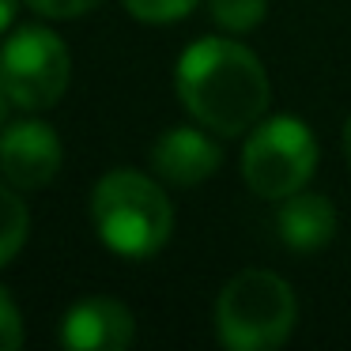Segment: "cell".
<instances>
[{
    "label": "cell",
    "instance_id": "cell-1",
    "mask_svg": "<svg viewBox=\"0 0 351 351\" xmlns=\"http://www.w3.org/2000/svg\"><path fill=\"white\" fill-rule=\"evenodd\" d=\"M185 114L215 136H242L265 117L272 87L253 49L234 38L208 34L185 46L174 69Z\"/></svg>",
    "mask_w": 351,
    "mask_h": 351
},
{
    "label": "cell",
    "instance_id": "cell-2",
    "mask_svg": "<svg viewBox=\"0 0 351 351\" xmlns=\"http://www.w3.org/2000/svg\"><path fill=\"white\" fill-rule=\"evenodd\" d=\"M91 223L110 253L125 261H147L170 242L174 208L155 178L121 167L95 182Z\"/></svg>",
    "mask_w": 351,
    "mask_h": 351
},
{
    "label": "cell",
    "instance_id": "cell-3",
    "mask_svg": "<svg viewBox=\"0 0 351 351\" xmlns=\"http://www.w3.org/2000/svg\"><path fill=\"white\" fill-rule=\"evenodd\" d=\"M298 321L295 291L268 268H245L219 291L212 310L215 340L227 351H272L287 343Z\"/></svg>",
    "mask_w": 351,
    "mask_h": 351
},
{
    "label": "cell",
    "instance_id": "cell-4",
    "mask_svg": "<svg viewBox=\"0 0 351 351\" xmlns=\"http://www.w3.org/2000/svg\"><path fill=\"white\" fill-rule=\"evenodd\" d=\"M317 170V140L298 117H265L242 144V182L265 200H287Z\"/></svg>",
    "mask_w": 351,
    "mask_h": 351
},
{
    "label": "cell",
    "instance_id": "cell-5",
    "mask_svg": "<svg viewBox=\"0 0 351 351\" xmlns=\"http://www.w3.org/2000/svg\"><path fill=\"white\" fill-rule=\"evenodd\" d=\"M69 46L49 27L27 23L4 38V46H0V87L8 91L12 106L31 110V114L57 106L69 91Z\"/></svg>",
    "mask_w": 351,
    "mask_h": 351
},
{
    "label": "cell",
    "instance_id": "cell-6",
    "mask_svg": "<svg viewBox=\"0 0 351 351\" xmlns=\"http://www.w3.org/2000/svg\"><path fill=\"white\" fill-rule=\"evenodd\" d=\"M64 162V147L53 125L38 117H23L0 129V182L19 193L46 189Z\"/></svg>",
    "mask_w": 351,
    "mask_h": 351
},
{
    "label": "cell",
    "instance_id": "cell-7",
    "mask_svg": "<svg viewBox=\"0 0 351 351\" xmlns=\"http://www.w3.org/2000/svg\"><path fill=\"white\" fill-rule=\"evenodd\" d=\"M136 340V317L110 295H91L61 317V343L72 351H125Z\"/></svg>",
    "mask_w": 351,
    "mask_h": 351
},
{
    "label": "cell",
    "instance_id": "cell-8",
    "mask_svg": "<svg viewBox=\"0 0 351 351\" xmlns=\"http://www.w3.org/2000/svg\"><path fill=\"white\" fill-rule=\"evenodd\" d=\"M223 162V147L215 144V132L204 125H178V129L162 132L152 147V170L159 182H170L178 189H193V185L208 182Z\"/></svg>",
    "mask_w": 351,
    "mask_h": 351
},
{
    "label": "cell",
    "instance_id": "cell-9",
    "mask_svg": "<svg viewBox=\"0 0 351 351\" xmlns=\"http://www.w3.org/2000/svg\"><path fill=\"white\" fill-rule=\"evenodd\" d=\"M276 230L295 253L325 250L336 238V208L321 193H295L276 212Z\"/></svg>",
    "mask_w": 351,
    "mask_h": 351
},
{
    "label": "cell",
    "instance_id": "cell-10",
    "mask_svg": "<svg viewBox=\"0 0 351 351\" xmlns=\"http://www.w3.org/2000/svg\"><path fill=\"white\" fill-rule=\"evenodd\" d=\"M27 234H31V212L19 200V189L0 182V268L19 257V250L27 245Z\"/></svg>",
    "mask_w": 351,
    "mask_h": 351
},
{
    "label": "cell",
    "instance_id": "cell-11",
    "mask_svg": "<svg viewBox=\"0 0 351 351\" xmlns=\"http://www.w3.org/2000/svg\"><path fill=\"white\" fill-rule=\"evenodd\" d=\"M212 19L230 34H245L257 31L268 16V0H208Z\"/></svg>",
    "mask_w": 351,
    "mask_h": 351
},
{
    "label": "cell",
    "instance_id": "cell-12",
    "mask_svg": "<svg viewBox=\"0 0 351 351\" xmlns=\"http://www.w3.org/2000/svg\"><path fill=\"white\" fill-rule=\"evenodd\" d=\"M121 4L132 19H140V23L167 27V23H182L200 0H121Z\"/></svg>",
    "mask_w": 351,
    "mask_h": 351
},
{
    "label": "cell",
    "instance_id": "cell-13",
    "mask_svg": "<svg viewBox=\"0 0 351 351\" xmlns=\"http://www.w3.org/2000/svg\"><path fill=\"white\" fill-rule=\"evenodd\" d=\"M23 348V313L12 302V295L0 287V351Z\"/></svg>",
    "mask_w": 351,
    "mask_h": 351
},
{
    "label": "cell",
    "instance_id": "cell-14",
    "mask_svg": "<svg viewBox=\"0 0 351 351\" xmlns=\"http://www.w3.org/2000/svg\"><path fill=\"white\" fill-rule=\"evenodd\" d=\"M27 4L46 19H76V16L95 12L102 0H27Z\"/></svg>",
    "mask_w": 351,
    "mask_h": 351
},
{
    "label": "cell",
    "instance_id": "cell-15",
    "mask_svg": "<svg viewBox=\"0 0 351 351\" xmlns=\"http://www.w3.org/2000/svg\"><path fill=\"white\" fill-rule=\"evenodd\" d=\"M16 12H19V0H0V34L16 23Z\"/></svg>",
    "mask_w": 351,
    "mask_h": 351
},
{
    "label": "cell",
    "instance_id": "cell-16",
    "mask_svg": "<svg viewBox=\"0 0 351 351\" xmlns=\"http://www.w3.org/2000/svg\"><path fill=\"white\" fill-rule=\"evenodd\" d=\"M340 144H343V159H348V167H351V117L343 121V140Z\"/></svg>",
    "mask_w": 351,
    "mask_h": 351
},
{
    "label": "cell",
    "instance_id": "cell-17",
    "mask_svg": "<svg viewBox=\"0 0 351 351\" xmlns=\"http://www.w3.org/2000/svg\"><path fill=\"white\" fill-rule=\"evenodd\" d=\"M8 106H12V99H8V91L0 87V129L8 125Z\"/></svg>",
    "mask_w": 351,
    "mask_h": 351
}]
</instances>
